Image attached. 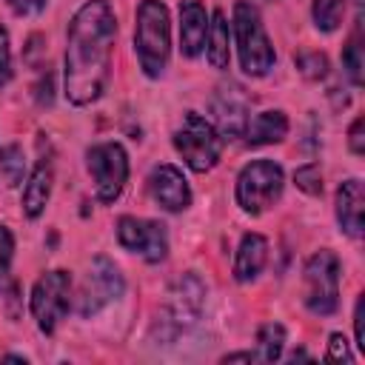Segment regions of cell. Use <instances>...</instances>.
Listing matches in <instances>:
<instances>
[{"label": "cell", "mask_w": 365, "mask_h": 365, "mask_svg": "<svg viewBox=\"0 0 365 365\" xmlns=\"http://www.w3.org/2000/svg\"><path fill=\"white\" fill-rule=\"evenodd\" d=\"M297 68L308 80H322V77H328V57L319 51H302V54H297Z\"/></svg>", "instance_id": "24"}, {"label": "cell", "mask_w": 365, "mask_h": 365, "mask_svg": "<svg viewBox=\"0 0 365 365\" xmlns=\"http://www.w3.org/2000/svg\"><path fill=\"white\" fill-rule=\"evenodd\" d=\"M117 240L125 251L140 254L145 262H163L168 254V231L160 220L125 214L117 220Z\"/></svg>", "instance_id": "11"}, {"label": "cell", "mask_w": 365, "mask_h": 365, "mask_svg": "<svg viewBox=\"0 0 365 365\" xmlns=\"http://www.w3.org/2000/svg\"><path fill=\"white\" fill-rule=\"evenodd\" d=\"M294 182H297L299 191H305V194H311V197L322 194V171H319V165H317V163H308V165L297 168V171H294Z\"/></svg>", "instance_id": "25"}, {"label": "cell", "mask_w": 365, "mask_h": 365, "mask_svg": "<svg viewBox=\"0 0 365 365\" xmlns=\"http://www.w3.org/2000/svg\"><path fill=\"white\" fill-rule=\"evenodd\" d=\"M362 66H365L362 46H359L356 37H351L348 46H345V51H342V68H345V74L351 77L354 86H362Z\"/></svg>", "instance_id": "23"}, {"label": "cell", "mask_w": 365, "mask_h": 365, "mask_svg": "<svg viewBox=\"0 0 365 365\" xmlns=\"http://www.w3.org/2000/svg\"><path fill=\"white\" fill-rule=\"evenodd\" d=\"M339 257L328 248L317 251L305 262V308L314 317H331L339 305Z\"/></svg>", "instance_id": "6"}, {"label": "cell", "mask_w": 365, "mask_h": 365, "mask_svg": "<svg viewBox=\"0 0 365 365\" xmlns=\"http://www.w3.org/2000/svg\"><path fill=\"white\" fill-rule=\"evenodd\" d=\"M285 134H288L285 111L268 108V111H259L257 117H248V125H245L242 137H245L248 145H271V143L285 140Z\"/></svg>", "instance_id": "18"}, {"label": "cell", "mask_w": 365, "mask_h": 365, "mask_svg": "<svg viewBox=\"0 0 365 365\" xmlns=\"http://www.w3.org/2000/svg\"><path fill=\"white\" fill-rule=\"evenodd\" d=\"M231 29H234L237 57H240L242 71L248 77H265L274 68L277 54H274V46L268 40V31L262 26V17H259L257 6H251L248 0H240L234 6Z\"/></svg>", "instance_id": "3"}, {"label": "cell", "mask_w": 365, "mask_h": 365, "mask_svg": "<svg viewBox=\"0 0 365 365\" xmlns=\"http://www.w3.org/2000/svg\"><path fill=\"white\" fill-rule=\"evenodd\" d=\"M148 194H151V200H154L160 208H165V211H171V214L185 211V208L191 205L188 180H185L182 171H180L177 165H171V163H160V165L151 168V174H148Z\"/></svg>", "instance_id": "12"}, {"label": "cell", "mask_w": 365, "mask_h": 365, "mask_svg": "<svg viewBox=\"0 0 365 365\" xmlns=\"http://www.w3.org/2000/svg\"><path fill=\"white\" fill-rule=\"evenodd\" d=\"M123 291H125V279H123L120 268L108 257H94L91 268H88V274L80 285V294H77V314L80 317H94L108 302L123 297Z\"/></svg>", "instance_id": "10"}, {"label": "cell", "mask_w": 365, "mask_h": 365, "mask_svg": "<svg viewBox=\"0 0 365 365\" xmlns=\"http://www.w3.org/2000/svg\"><path fill=\"white\" fill-rule=\"evenodd\" d=\"M325 359H331V362H354V354H351L348 339H345L342 334H331V336H328Z\"/></svg>", "instance_id": "26"}, {"label": "cell", "mask_w": 365, "mask_h": 365, "mask_svg": "<svg viewBox=\"0 0 365 365\" xmlns=\"http://www.w3.org/2000/svg\"><path fill=\"white\" fill-rule=\"evenodd\" d=\"M51 182H54L51 160H40V163L31 168L26 185H23V200H20V202H23V214H26L29 220H37V217L46 211L48 197H51Z\"/></svg>", "instance_id": "16"}, {"label": "cell", "mask_w": 365, "mask_h": 365, "mask_svg": "<svg viewBox=\"0 0 365 365\" xmlns=\"http://www.w3.org/2000/svg\"><path fill=\"white\" fill-rule=\"evenodd\" d=\"M6 3H9V9H11L14 14H20V17L37 14V11H43V6H46V0H6Z\"/></svg>", "instance_id": "31"}, {"label": "cell", "mask_w": 365, "mask_h": 365, "mask_svg": "<svg viewBox=\"0 0 365 365\" xmlns=\"http://www.w3.org/2000/svg\"><path fill=\"white\" fill-rule=\"evenodd\" d=\"M174 148L177 154L182 157V163L202 174V171H211L217 163H220V154H222V137L220 131L214 128L211 120H205L202 114L197 111H188L180 123V128L174 131Z\"/></svg>", "instance_id": "4"}, {"label": "cell", "mask_w": 365, "mask_h": 365, "mask_svg": "<svg viewBox=\"0 0 365 365\" xmlns=\"http://www.w3.org/2000/svg\"><path fill=\"white\" fill-rule=\"evenodd\" d=\"M365 297L356 299V308H354V331H356V345L359 351H365Z\"/></svg>", "instance_id": "30"}, {"label": "cell", "mask_w": 365, "mask_h": 365, "mask_svg": "<svg viewBox=\"0 0 365 365\" xmlns=\"http://www.w3.org/2000/svg\"><path fill=\"white\" fill-rule=\"evenodd\" d=\"M202 305H205V285H202V279L194 277V274L180 277L174 282V288L168 291V305H165L163 319H160V325L165 328L163 339H174L182 331H188L200 319Z\"/></svg>", "instance_id": "9"}, {"label": "cell", "mask_w": 365, "mask_h": 365, "mask_svg": "<svg viewBox=\"0 0 365 365\" xmlns=\"http://www.w3.org/2000/svg\"><path fill=\"white\" fill-rule=\"evenodd\" d=\"M268 262V240L262 234H245L237 248L234 259V279L237 282H254Z\"/></svg>", "instance_id": "17"}, {"label": "cell", "mask_w": 365, "mask_h": 365, "mask_svg": "<svg viewBox=\"0 0 365 365\" xmlns=\"http://www.w3.org/2000/svg\"><path fill=\"white\" fill-rule=\"evenodd\" d=\"M134 51L145 77H163L171 57V20L163 0H140L134 23Z\"/></svg>", "instance_id": "2"}, {"label": "cell", "mask_w": 365, "mask_h": 365, "mask_svg": "<svg viewBox=\"0 0 365 365\" xmlns=\"http://www.w3.org/2000/svg\"><path fill=\"white\" fill-rule=\"evenodd\" d=\"M211 114H214V128L220 131L222 140H237L245 134L248 125V103L240 94L237 86L220 88V94L211 100Z\"/></svg>", "instance_id": "13"}, {"label": "cell", "mask_w": 365, "mask_h": 365, "mask_svg": "<svg viewBox=\"0 0 365 365\" xmlns=\"http://www.w3.org/2000/svg\"><path fill=\"white\" fill-rule=\"evenodd\" d=\"M86 168L100 202H114L128 180V154L120 143H97L86 151Z\"/></svg>", "instance_id": "8"}, {"label": "cell", "mask_w": 365, "mask_h": 365, "mask_svg": "<svg viewBox=\"0 0 365 365\" xmlns=\"http://www.w3.org/2000/svg\"><path fill=\"white\" fill-rule=\"evenodd\" d=\"M362 202H365L362 180L351 177V180L339 182V188H336V222L354 240L362 237Z\"/></svg>", "instance_id": "15"}, {"label": "cell", "mask_w": 365, "mask_h": 365, "mask_svg": "<svg viewBox=\"0 0 365 365\" xmlns=\"http://www.w3.org/2000/svg\"><path fill=\"white\" fill-rule=\"evenodd\" d=\"M11 257H14V237L6 225H0V282L6 279V274L11 268Z\"/></svg>", "instance_id": "27"}, {"label": "cell", "mask_w": 365, "mask_h": 365, "mask_svg": "<svg viewBox=\"0 0 365 365\" xmlns=\"http://www.w3.org/2000/svg\"><path fill=\"white\" fill-rule=\"evenodd\" d=\"M11 80V48H9V31L0 26V88Z\"/></svg>", "instance_id": "28"}, {"label": "cell", "mask_w": 365, "mask_h": 365, "mask_svg": "<svg viewBox=\"0 0 365 365\" xmlns=\"http://www.w3.org/2000/svg\"><path fill=\"white\" fill-rule=\"evenodd\" d=\"M362 128H365V120H362V117H356V120L351 123V128H348V148H351V154H356V157L365 154V134H362Z\"/></svg>", "instance_id": "29"}, {"label": "cell", "mask_w": 365, "mask_h": 365, "mask_svg": "<svg viewBox=\"0 0 365 365\" xmlns=\"http://www.w3.org/2000/svg\"><path fill=\"white\" fill-rule=\"evenodd\" d=\"M254 359H257V354H251V351H240V354L222 356V362H254Z\"/></svg>", "instance_id": "32"}, {"label": "cell", "mask_w": 365, "mask_h": 365, "mask_svg": "<svg viewBox=\"0 0 365 365\" xmlns=\"http://www.w3.org/2000/svg\"><path fill=\"white\" fill-rule=\"evenodd\" d=\"M114 37L117 14L108 0H88L74 11L63 57V94L71 106H88L106 91Z\"/></svg>", "instance_id": "1"}, {"label": "cell", "mask_w": 365, "mask_h": 365, "mask_svg": "<svg viewBox=\"0 0 365 365\" xmlns=\"http://www.w3.org/2000/svg\"><path fill=\"white\" fill-rule=\"evenodd\" d=\"M205 57L211 68H228V20L222 11H214L208 20V34H205Z\"/></svg>", "instance_id": "19"}, {"label": "cell", "mask_w": 365, "mask_h": 365, "mask_svg": "<svg viewBox=\"0 0 365 365\" xmlns=\"http://www.w3.org/2000/svg\"><path fill=\"white\" fill-rule=\"evenodd\" d=\"M282 345H285V328L279 322H265L257 331V359L262 362H277L282 356Z\"/></svg>", "instance_id": "20"}, {"label": "cell", "mask_w": 365, "mask_h": 365, "mask_svg": "<svg viewBox=\"0 0 365 365\" xmlns=\"http://www.w3.org/2000/svg\"><path fill=\"white\" fill-rule=\"evenodd\" d=\"M208 11L200 0H182L180 3V51L185 57H197L205 46L208 34Z\"/></svg>", "instance_id": "14"}, {"label": "cell", "mask_w": 365, "mask_h": 365, "mask_svg": "<svg viewBox=\"0 0 365 365\" xmlns=\"http://www.w3.org/2000/svg\"><path fill=\"white\" fill-rule=\"evenodd\" d=\"M0 174L6 180V185H20L23 182V174H26V157H23V148L20 145H6L0 151Z\"/></svg>", "instance_id": "22"}, {"label": "cell", "mask_w": 365, "mask_h": 365, "mask_svg": "<svg viewBox=\"0 0 365 365\" xmlns=\"http://www.w3.org/2000/svg\"><path fill=\"white\" fill-rule=\"evenodd\" d=\"M71 274L63 271V268H54V271H46L34 288H31V297H29V308H31V317L37 322V328L43 334H54L60 319L68 314L71 308Z\"/></svg>", "instance_id": "7"}, {"label": "cell", "mask_w": 365, "mask_h": 365, "mask_svg": "<svg viewBox=\"0 0 365 365\" xmlns=\"http://www.w3.org/2000/svg\"><path fill=\"white\" fill-rule=\"evenodd\" d=\"M6 362H26V356H14V354H9V356H3Z\"/></svg>", "instance_id": "33"}, {"label": "cell", "mask_w": 365, "mask_h": 365, "mask_svg": "<svg viewBox=\"0 0 365 365\" xmlns=\"http://www.w3.org/2000/svg\"><path fill=\"white\" fill-rule=\"evenodd\" d=\"M282 188H285V171L279 163L251 160L237 174V205L245 214L257 217L282 197Z\"/></svg>", "instance_id": "5"}, {"label": "cell", "mask_w": 365, "mask_h": 365, "mask_svg": "<svg viewBox=\"0 0 365 365\" xmlns=\"http://www.w3.org/2000/svg\"><path fill=\"white\" fill-rule=\"evenodd\" d=\"M311 17L319 31H336L345 17V0H314Z\"/></svg>", "instance_id": "21"}]
</instances>
